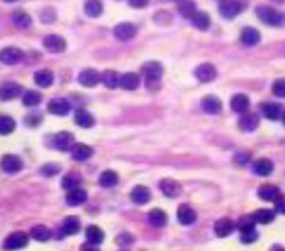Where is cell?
<instances>
[{
    "label": "cell",
    "mask_w": 285,
    "mask_h": 251,
    "mask_svg": "<svg viewBox=\"0 0 285 251\" xmlns=\"http://www.w3.org/2000/svg\"><path fill=\"white\" fill-rule=\"evenodd\" d=\"M255 14L261 22L269 26H283L285 23V15L270 5H258L255 8Z\"/></svg>",
    "instance_id": "obj_1"
},
{
    "label": "cell",
    "mask_w": 285,
    "mask_h": 251,
    "mask_svg": "<svg viewBox=\"0 0 285 251\" xmlns=\"http://www.w3.org/2000/svg\"><path fill=\"white\" fill-rule=\"evenodd\" d=\"M142 75L147 80L148 89H155L163 76V67L158 61H148L142 65Z\"/></svg>",
    "instance_id": "obj_2"
},
{
    "label": "cell",
    "mask_w": 285,
    "mask_h": 251,
    "mask_svg": "<svg viewBox=\"0 0 285 251\" xmlns=\"http://www.w3.org/2000/svg\"><path fill=\"white\" fill-rule=\"evenodd\" d=\"M44 47L50 53H63L67 49V42L61 36L50 34L44 38Z\"/></svg>",
    "instance_id": "obj_3"
},
{
    "label": "cell",
    "mask_w": 285,
    "mask_h": 251,
    "mask_svg": "<svg viewBox=\"0 0 285 251\" xmlns=\"http://www.w3.org/2000/svg\"><path fill=\"white\" fill-rule=\"evenodd\" d=\"M29 243V235L26 232H22V231H16L12 232L11 235L5 238L4 241V249L8 250H16V249H22Z\"/></svg>",
    "instance_id": "obj_4"
},
{
    "label": "cell",
    "mask_w": 285,
    "mask_h": 251,
    "mask_svg": "<svg viewBox=\"0 0 285 251\" xmlns=\"http://www.w3.org/2000/svg\"><path fill=\"white\" fill-rule=\"evenodd\" d=\"M242 4L237 0H223L219 7V11L226 19H234L242 12Z\"/></svg>",
    "instance_id": "obj_5"
},
{
    "label": "cell",
    "mask_w": 285,
    "mask_h": 251,
    "mask_svg": "<svg viewBox=\"0 0 285 251\" xmlns=\"http://www.w3.org/2000/svg\"><path fill=\"white\" fill-rule=\"evenodd\" d=\"M114 37L120 41H129L135 38V36L138 34V29L136 26L131 23V22H124V23H118L114 27Z\"/></svg>",
    "instance_id": "obj_6"
},
{
    "label": "cell",
    "mask_w": 285,
    "mask_h": 251,
    "mask_svg": "<svg viewBox=\"0 0 285 251\" xmlns=\"http://www.w3.org/2000/svg\"><path fill=\"white\" fill-rule=\"evenodd\" d=\"M195 78L200 80L201 83H211L217 76V69L212 64H201L194 71Z\"/></svg>",
    "instance_id": "obj_7"
},
{
    "label": "cell",
    "mask_w": 285,
    "mask_h": 251,
    "mask_svg": "<svg viewBox=\"0 0 285 251\" xmlns=\"http://www.w3.org/2000/svg\"><path fill=\"white\" fill-rule=\"evenodd\" d=\"M159 188L162 190V193H163L166 197H170V199H175V197H178V196L182 193L181 183L177 182V181L173 178L162 179L160 183H159Z\"/></svg>",
    "instance_id": "obj_8"
},
{
    "label": "cell",
    "mask_w": 285,
    "mask_h": 251,
    "mask_svg": "<svg viewBox=\"0 0 285 251\" xmlns=\"http://www.w3.org/2000/svg\"><path fill=\"white\" fill-rule=\"evenodd\" d=\"M0 166H1L4 173L15 174L23 168V162H22L21 157L16 156V155H4L1 157Z\"/></svg>",
    "instance_id": "obj_9"
},
{
    "label": "cell",
    "mask_w": 285,
    "mask_h": 251,
    "mask_svg": "<svg viewBox=\"0 0 285 251\" xmlns=\"http://www.w3.org/2000/svg\"><path fill=\"white\" fill-rule=\"evenodd\" d=\"M22 58H23V52L18 48H5L0 52V61L3 64H7V65H14V64L21 63Z\"/></svg>",
    "instance_id": "obj_10"
},
{
    "label": "cell",
    "mask_w": 285,
    "mask_h": 251,
    "mask_svg": "<svg viewBox=\"0 0 285 251\" xmlns=\"http://www.w3.org/2000/svg\"><path fill=\"white\" fill-rule=\"evenodd\" d=\"M78 80H79V83L82 84V86H85L87 89H93V87H95V86L100 82V73L91 68L83 69V71L79 73Z\"/></svg>",
    "instance_id": "obj_11"
},
{
    "label": "cell",
    "mask_w": 285,
    "mask_h": 251,
    "mask_svg": "<svg viewBox=\"0 0 285 251\" xmlns=\"http://www.w3.org/2000/svg\"><path fill=\"white\" fill-rule=\"evenodd\" d=\"M53 144L60 151H71L75 144V137L69 132H60L53 137Z\"/></svg>",
    "instance_id": "obj_12"
},
{
    "label": "cell",
    "mask_w": 285,
    "mask_h": 251,
    "mask_svg": "<svg viewBox=\"0 0 285 251\" xmlns=\"http://www.w3.org/2000/svg\"><path fill=\"white\" fill-rule=\"evenodd\" d=\"M239 128L243 132H253L258 128L259 118L255 113H250V111H244L242 113V117L239 118Z\"/></svg>",
    "instance_id": "obj_13"
},
{
    "label": "cell",
    "mask_w": 285,
    "mask_h": 251,
    "mask_svg": "<svg viewBox=\"0 0 285 251\" xmlns=\"http://www.w3.org/2000/svg\"><path fill=\"white\" fill-rule=\"evenodd\" d=\"M48 110L54 115H67L71 110V103L65 98H53L48 103Z\"/></svg>",
    "instance_id": "obj_14"
},
{
    "label": "cell",
    "mask_w": 285,
    "mask_h": 251,
    "mask_svg": "<svg viewBox=\"0 0 285 251\" xmlns=\"http://www.w3.org/2000/svg\"><path fill=\"white\" fill-rule=\"evenodd\" d=\"M93 153H94L93 148L87 144H83V143H75L74 147L71 148L72 159L78 160V162H85L87 159H90Z\"/></svg>",
    "instance_id": "obj_15"
},
{
    "label": "cell",
    "mask_w": 285,
    "mask_h": 251,
    "mask_svg": "<svg viewBox=\"0 0 285 251\" xmlns=\"http://www.w3.org/2000/svg\"><path fill=\"white\" fill-rule=\"evenodd\" d=\"M201 107L208 114H219L222 111V100L215 95H206L201 100Z\"/></svg>",
    "instance_id": "obj_16"
},
{
    "label": "cell",
    "mask_w": 285,
    "mask_h": 251,
    "mask_svg": "<svg viewBox=\"0 0 285 251\" xmlns=\"http://www.w3.org/2000/svg\"><path fill=\"white\" fill-rule=\"evenodd\" d=\"M22 93V87L19 84L14 83V82H8L4 83L0 87V100H15L16 97H19Z\"/></svg>",
    "instance_id": "obj_17"
},
{
    "label": "cell",
    "mask_w": 285,
    "mask_h": 251,
    "mask_svg": "<svg viewBox=\"0 0 285 251\" xmlns=\"http://www.w3.org/2000/svg\"><path fill=\"white\" fill-rule=\"evenodd\" d=\"M177 217H178V221H180L181 224L190 225L197 220V213H195V210L191 206L184 204L178 208Z\"/></svg>",
    "instance_id": "obj_18"
},
{
    "label": "cell",
    "mask_w": 285,
    "mask_h": 251,
    "mask_svg": "<svg viewBox=\"0 0 285 251\" xmlns=\"http://www.w3.org/2000/svg\"><path fill=\"white\" fill-rule=\"evenodd\" d=\"M261 111L264 113V115L269 120H279L284 110L280 103H275V102H266L261 105Z\"/></svg>",
    "instance_id": "obj_19"
},
{
    "label": "cell",
    "mask_w": 285,
    "mask_h": 251,
    "mask_svg": "<svg viewBox=\"0 0 285 251\" xmlns=\"http://www.w3.org/2000/svg\"><path fill=\"white\" fill-rule=\"evenodd\" d=\"M261 40V34L257 29L254 27H244L240 33V41L246 47H254L257 45Z\"/></svg>",
    "instance_id": "obj_20"
},
{
    "label": "cell",
    "mask_w": 285,
    "mask_h": 251,
    "mask_svg": "<svg viewBox=\"0 0 285 251\" xmlns=\"http://www.w3.org/2000/svg\"><path fill=\"white\" fill-rule=\"evenodd\" d=\"M65 200H67V204L71 206H79L87 201V193L80 188L72 189V190H68Z\"/></svg>",
    "instance_id": "obj_21"
},
{
    "label": "cell",
    "mask_w": 285,
    "mask_h": 251,
    "mask_svg": "<svg viewBox=\"0 0 285 251\" xmlns=\"http://www.w3.org/2000/svg\"><path fill=\"white\" fill-rule=\"evenodd\" d=\"M234 228H235V225L230 219H220L217 220L216 223H215V227H213V230H215V234H216L219 238H227L234 232Z\"/></svg>",
    "instance_id": "obj_22"
},
{
    "label": "cell",
    "mask_w": 285,
    "mask_h": 251,
    "mask_svg": "<svg viewBox=\"0 0 285 251\" xmlns=\"http://www.w3.org/2000/svg\"><path fill=\"white\" fill-rule=\"evenodd\" d=\"M86 239L93 246H98L105 239V234L98 225H89L86 228Z\"/></svg>",
    "instance_id": "obj_23"
},
{
    "label": "cell",
    "mask_w": 285,
    "mask_h": 251,
    "mask_svg": "<svg viewBox=\"0 0 285 251\" xmlns=\"http://www.w3.org/2000/svg\"><path fill=\"white\" fill-rule=\"evenodd\" d=\"M140 84V76L138 73L128 72L124 73L122 76H120V87L128 91H133L136 90Z\"/></svg>",
    "instance_id": "obj_24"
},
{
    "label": "cell",
    "mask_w": 285,
    "mask_h": 251,
    "mask_svg": "<svg viewBox=\"0 0 285 251\" xmlns=\"http://www.w3.org/2000/svg\"><path fill=\"white\" fill-rule=\"evenodd\" d=\"M34 82L37 86L43 87V89H48L50 87L54 82V75L52 71L49 69H40L37 72L34 73Z\"/></svg>",
    "instance_id": "obj_25"
},
{
    "label": "cell",
    "mask_w": 285,
    "mask_h": 251,
    "mask_svg": "<svg viewBox=\"0 0 285 251\" xmlns=\"http://www.w3.org/2000/svg\"><path fill=\"white\" fill-rule=\"evenodd\" d=\"M190 21H191V25L201 32L208 30V27L211 26V18L206 12H202V11H195L194 15L190 18Z\"/></svg>",
    "instance_id": "obj_26"
},
{
    "label": "cell",
    "mask_w": 285,
    "mask_h": 251,
    "mask_svg": "<svg viewBox=\"0 0 285 251\" xmlns=\"http://www.w3.org/2000/svg\"><path fill=\"white\" fill-rule=\"evenodd\" d=\"M132 201L135 204L138 205H145L149 202L151 200V192L148 190V188L145 186H136V188L132 190Z\"/></svg>",
    "instance_id": "obj_27"
},
{
    "label": "cell",
    "mask_w": 285,
    "mask_h": 251,
    "mask_svg": "<svg viewBox=\"0 0 285 251\" xmlns=\"http://www.w3.org/2000/svg\"><path fill=\"white\" fill-rule=\"evenodd\" d=\"M273 168H275L273 162L269 159H258L253 166L254 173L259 177H269L270 174L273 173Z\"/></svg>",
    "instance_id": "obj_28"
},
{
    "label": "cell",
    "mask_w": 285,
    "mask_h": 251,
    "mask_svg": "<svg viewBox=\"0 0 285 251\" xmlns=\"http://www.w3.org/2000/svg\"><path fill=\"white\" fill-rule=\"evenodd\" d=\"M61 230L65 235H75L80 231V220L76 216H68L65 217L61 224Z\"/></svg>",
    "instance_id": "obj_29"
},
{
    "label": "cell",
    "mask_w": 285,
    "mask_h": 251,
    "mask_svg": "<svg viewBox=\"0 0 285 251\" xmlns=\"http://www.w3.org/2000/svg\"><path fill=\"white\" fill-rule=\"evenodd\" d=\"M248 106H250V100L247 98V95L244 94H237L234 95L233 100H231V109L235 113H244L247 111Z\"/></svg>",
    "instance_id": "obj_30"
},
{
    "label": "cell",
    "mask_w": 285,
    "mask_h": 251,
    "mask_svg": "<svg viewBox=\"0 0 285 251\" xmlns=\"http://www.w3.org/2000/svg\"><path fill=\"white\" fill-rule=\"evenodd\" d=\"M12 22L18 29L21 30H26L29 27L32 26V16L29 15L25 11H15L12 14Z\"/></svg>",
    "instance_id": "obj_31"
},
{
    "label": "cell",
    "mask_w": 285,
    "mask_h": 251,
    "mask_svg": "<svg viewBox=\"0 0 285 251\" xmlns=\"http://www.w3.org/2000/svg\"><path fill=\"white\" fill-rule=\"evenodd\" d=\"M30 236L37 242H48L52 238V231L47 225H34L30 230Z\"/></svg>",
    "instance_id": "obj_32"
},
{
    "label": "cell",
    "mask_w": 285,
    "mask_h": 251,
    "mask_svg": "<svg viewBox=\"0 0 285 251\" xmlns=\"http://www.w3.org/2000/svg\"><path fill=\"white\" fill-rule=\"evenodd\" d=\"M279 196H280L279 189L273 186V185H269V183L262 185L258 189V197L261 200H264V201H275Z\"/></svg>",
    "instance_id": "obj_33"
},
{
    "label": "cell",
    "mask_w": 285,
    "mask_h": 251,
    "mask_svg": "<svg viewBox=\"0 0 285 251\" xmlns=\"http://www.w3.org/2000/svg\"><path fill=\"white\" fill-rule=\"evenodd\" d=\"M100 82L105 84L107 89H117L120 86V75L116 71L107 69L100 75Z\"/></svg>",
    "instance_id": "obj_34"
},
{
    "label": "cell",
    "mask_w": 285,
    "mask_h": 251,
    "mask_svg": "<svg viewBox=\"0 0 285 251\" xmlns=\"http://www.w3.org/2000/svg\"><path fill=\"white\" fill-rule=\"evenodd\" d=\"M85 11L87 16L98 18L103 12V4H102L100 0H87L85 4Z\"/></svg>",
    "instance_id": "obj_35"
},
{
    "label": "cell",
    "mask_w": 285,
    "mask_h": 251,
    "mask_svg": "<svg viewBox=\"0 0 285 251\" xmlns=\"http://www.w3.org/2000/svg\"><path fill=\"white\" fill-rule=\"evenodd\" d=\"M75 122L82 128H91L94 125V117L87 110L80 109L75 114Z\"/></svg>",
    "instance_id": "obj_36"
},
{
    "label": "cell",
    "mask_w": 285,
    "mask_h": 251,
    "mask_svg": "<svg viewBox=\"0 0 285 251\" xmlns=\"http://www.w3.org/2000/svg\"><path fill=\"white\" fill-rule=\"evenodd\" d=\"M80 183H82V177L78 173H68L61 181V186L65 190H72V189L80 188Z\"/></svg>",
    "instance_id": "obj_37"
},
{
    "label": "cell",
    "mask_w": 285,
    "mask_h": 251,
    "mask_svg": "<svg viewBox=\"0 0 285 251\" xmlns=\"http://www.w3.org/2000/svg\"><path fill=\"white\" fill-rule=\"evenodd\" d=\"M178 11L184 18L190 19L191 16L194 15V12L197 11L195 8V3L193 0H180L178 1Z\"/></svg>",
    "instance_id": "obj_38"
},
{
    "label": "cell",
    "mask_w": 285,
    "mask_h": 251,
    "mask_svg": "<svg viewBox=\"0 0 285 251\" xmlns=\"http://www.w3.org/2000/svg\"><path fill=\"white\" fill-rule=\"evenodd\" d=\"M118 183V175L111 170H106L100 174L99 177V185L102 188H113Z\"/></svg>",
    "instance_id": "obj_39"
},
{
    "label": "cell",
    "mask_w": 285,
    "mask_h": 251,
    "mask_svg": "<svg viewBox=\"0 0 285 251\" xmlns=\"http://www.w3.org/2000/svg\"><path fill=\"white\" fill-rule=\"evenodd\" d=\"M148 221L153 227H163L167 221V216L162 209H152L148 213Z\"/></svg>",
    "instance_id": "obj_40"
},
{
    "label": "cell",
    "mask_w": 285,
    "mask_h": 251,
    "mask_svg": "<svg viewBox=\"0 0 285 251\" xmlns=\"http://www.w3.org/2000/svg\"><path fill=\"white\" fill-rule=\"evenodd\" d=\"M255 223L259 224H270L276 217V213L270 209H259L253 215Z\"/></svg>",
    "instance_id": "obj_41"
},
{
    "label": "cell",
    "mask_w": 285,
    "mask_h": 251,
    "mask_svg": "<svg viewBox=\"0 0 285 251\" xmlns=\"http://www.w3.org/2000/svg\"><path fill=\"white\" fill-rule=\"evenodd\" d=\"M43 100V95L40 94L38 91H34V90H30L27 91L26 94L23 95V105L27 106V107H36V106L40 105V102Z\"/></svg>",
    "instance_id": "obj_42"
},
{
    "label": "cell",
    "mask_w": 285,
    "mask_h": 251,
    "mask_svg": "<svg viewBox=\"0 0 285 251\" xmlns=\"http://www.w3.org/2000/svg\"><path fill=\"white\" fill-rule=\"evenodd\" d=\"M15 129V121L8 115H0V135L7 136Z\"/></svg>",
    "instance_id": "obj_43"
},
{
    "label": "cell",
    "mask_w": 285,
    "mask_h": 251,
    "mask_svg": "<svg viewBox=\"0 0 285 251\" xmlns=\"http://www.w3.org/2000/svg\"><path fill=\"white\" fill-rule=\"evenodd\" d=\"M258 239V232L255 230V227H250V228H244L240 230V241L246 245L254 243Z\"/></svg>",
    "instance_id": "obj_44"
},
{
    "label": "cell",
    "mask_w": 285,
    "mask_h": 251,
    "mask_svg": "<svg viewBox=\"0 0 285 251\" xmlns=\"http://www.w3.org/2000/svg\"><path fill=\"white\" fill-rule=\"evenodd\" d=\"M272 91L276 97L279 98H285V79H279L276 80L272 86Z\"/></svg>",
    "instance_id": "obj_45"
},
{
    "label": "cell",
    "mask_w": 285,
    "mask_h": 251,
    "mask_svg": "<svg viewBox=\"0 0 285 251\" xmlns=\"http://www.w3.org/2000/svg\"><path fill=\"white\" fill-rule=\"evenodd\" d=\"M250 227H255V220H254L253 216H244V217H242V219L239 220V223H238L239 231L244 230V228H250Z\"/></svg>",
    "instance_id": "obj_46"
},
{
    "label": "cell",
    "mask_w": 285,
    "mask_h": 251,
    "mask_svg": "<svg viewBox=\"0 0 285 251\" xmlns=\"http://www.w3.org/2000/svg\"><path fill=\"white\" fill-rule=\"evenodd\" d=\"M275 210L280 215H285V197H277L275 200Z\"/></svg>",
    "instance_id": "obj_47"
},
{
    "label": "cell",
    "mask_w": 285,
    "mask_h": 251,
    "mask_svg": "<svg viewBox=\"0 0 285 251\" xmlns=\"http://www.w3.org/2000/svg\"><path fill=\"white\" fill-rule=\"evenodd\" d=\"M58 166L57 164H47V166H44L43 168V173L48 177H50V175H54V174L58 173Z\"/></svg>",
    "instance_id": "obj_48"
},
{
    "label": "cell",
    "mask_w": 285,
    "mask_h": 251,
    "mask_svg": "<svg viewBox=\"0 0 285 251\" xmlns=\"http://www.w3.org/2000/svg\"><path fill=\"white\" fill-rule=\"evenodd\" d=\"M149 0H128V3L133 8H144L148 4Z\"/></svg>",
    "instance_id": "obj_49"
},
{
    "label": "cell",
    "mask_w": 285,
    "mask_h": 251,
    "mask_svg": "<svg viewBox=\"0 0 285 251\" xmlns=\"http://www.w3.org/2000/svg\"><path fill=\"white\" fill-rule=\"evenodd\" d=\"M237 162L238 163H240V164H243V163H246L248 160V156L246 155V153H238L237 155Z\"/></svg>",
    "instance_id": "obj_50"
},
{
    "label": "cell",
    "mask_w": 285,
    "mask_h": 251,
    "mask_svg": "<svg viewBox=\"0 0 285 251\" xmlns=\"http://www.w3.org/2000/svg\"><path fill=\"white\" fill-rule=\"evenodd\" d=\"M283 122H284V125H285V111L283 113Z\"/></svg>",
    "instance_id": "obj_51"
},
{
    "label": "cell",
    "mask_w": 285,
    "mask_h": 251,
    "mask_svg": "<svg viewBox=\"0 0 285 251\" xmlns=\"http://www.w3.org/2000/svg\"><path fill=\"white\" fill-rule=\"evenodd\" d=\"M273 1H276V3H283L284 0H273Z\"/></svg>",
    "instance_id": "obj_52"
},
{
    "label": "cell",
    "mask_w": 285,
    "mask_h": 251,
    "mask_svg": "<svg viewBox=\"0 0 285 251\" xmlns=\"http://www.w3.org/2000/svg\"><path fill=\"white\" fill-rule=\"evenodd\" d=\"M4 1H7V3H12V1H16V0H4Z\"/></svg>",
    "instance_id": "obj_53"
}]
</instances>
